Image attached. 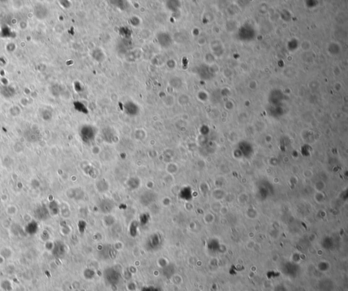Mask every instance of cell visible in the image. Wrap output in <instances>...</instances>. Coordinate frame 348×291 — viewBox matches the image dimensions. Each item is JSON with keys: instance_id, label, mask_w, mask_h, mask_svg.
<instances>
[{"instance_id": "1", "label": "cell", "mask_w": 348, "mask_h": 291, "mask_svg": "<svg viewBox=\"0 0 348 291\" xmlns=\"http://www.w3.org/2000/svg\"><path fill=\"white\" fill-rule=\"evenodd\" d=\"M104 276L105 280L110 284L116 285L120 282V275L113 268H109V269H105Z\"/></svg>"}, {"instance_id": "2", "label": "cell", "mask_w": 348, "mask_h": 291, "mask_svg": "<svg viewBox=\"0 0 348 291\" xmlns=\"http://www.w3.org/2000/svg\"><path fill=\"white\" fill-rule=\"evenodd\" d=\"M160 244V236L154 234L151 236L148 242V246L150 250H155L157 248Z\"/></svg>"}, {"instance_id": "3", "label": "cell", "mask_w": 348, "mask_h": 291, "mask_svg": "<svg viewBox=\"0 0 348 291\" xmlns=\"http://www.w3.org/2000/svg\"><path fill=\"white\" fill-rule=\"evenodd\" d=\"M141 291H160V289L155 288L154 286H147L144 287V288L141 290Z\"/></svg>"}]
</instances>
